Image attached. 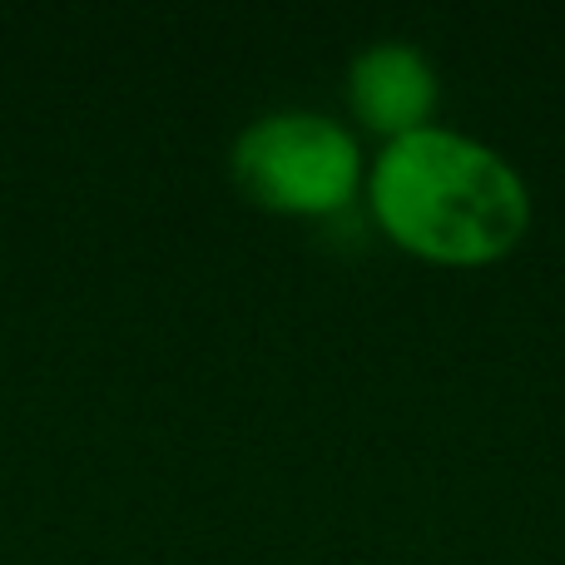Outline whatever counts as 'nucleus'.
Segmentation results:
<instances>
[{"label":"nucleus","mask_w":565,"mask_h":565,"mask_svg":"<svg viewBox=\"0 0 565 565\" xmlns=\"http://www.w3.org/2000/svg\"><path fill=\"white\" fill-rule=\"evenodd\" d=\"M348 115L352 135H372L382 145L407 139L417 129L437 125L441 109V75L427 60V50L412 40H372L348 65Z\"/></svg>","instance_id":"nucleus-3"},{"label":"nucleus","mask_w":565,"mask_h":565,"mask_svg":"<svg viewBox=\"0 0 565 565\" xmlns=\"http://www.w3.org/2000/svg\"><path fill=\"white\" fill-rule=\"evenodd\" d=\"M362 204L397 254L431 268H491L536 224L526 174L497 145L441 119L367 159Z\"/></svg>","instance_id":"nucleus-1"},{"label":"nucleus","mask_w":565,"mask_h":565,"mask_svg":"<svg viewBox=\"0 0 565 565\" xmlns=\"http://www.w3.org/2000/svg\"><path fill=\"white\" fill-rule=\"evenodd\" d=\"M228 174L248 204L278 218H338L362 204L367 149L322 109H268L238 129Z\"/></svg>","instance_id":"nucleus-2"}]
</instances>
